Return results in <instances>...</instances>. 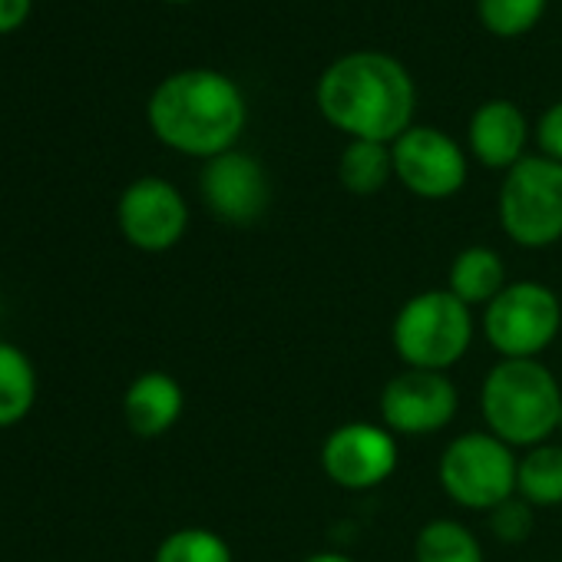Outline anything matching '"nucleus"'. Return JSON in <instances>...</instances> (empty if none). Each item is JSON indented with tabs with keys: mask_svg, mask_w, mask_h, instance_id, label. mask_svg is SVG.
I'll return each mask as SVG.
<instances>
[{
	"mask_svg": "<svg viewBox=\"0 0 562 562\" xmlns=\"http://www.w3.org/2000/svg\"><path fill=\"white\" fill-rule=\"evenodd\" d=\"M486 345L509 361L542 358L562 338V302L546 281H509L483 308Z\"/></svg>",
	"mask_w": 562,
	"mask_h": 562,
	"instance_id": "nucleus-7",
	"label": "nucleus"
},
{
	"mask_svg": "<svg viewBox=\"0 0 562 562\" xmlns=\"http://www.w3.org/2000/svg\"><path fill=\"white\" fill-rule=\"evenodd\" d=\"M536 146L539 156L562 162V100H555L536 123Z\"/></svg>",
	"mask_w": 562,
	"mask_h": 562,
	"instance_id": "nucleus-23",
	"label": "nucleus"
},
{
	"mask_svg": "<svg viewBox=\"0 0 562 562\" xmlns=\"http://www.w3.org/2000/svg\"><path fill=\"white\" fill-rule=\"evenodd\" d=\"M37 401V374L31 358L11 345L0 341V427L21 424Z\"/></svg>",
	"mask_w": 562,
	"mask_h": 562,
	"instance_id": "nucleus-19",
	"label": "nucleus"
},
{
	"mask_svg": "<svg viewBox=\"0 0 562 562\" xmlns=\"http://www.w3.org/2000/svg\"><path fill=\"white\" fill-rule=\"evenodd\" d=\"M186 407L182 384L166 371L139 374L123 394V417L136 437H162L169 434Z\"/></svg>",
	"mask_w": 562,
	"mask_h": 562,
	"instance_id": "nucleus-14",
	"label": "nucleus"
},
{
	"mask_svg": "<svg viewBox=\"0 0 562 562\" xmlns=\"http://www.w3.org/2000/svg\"><path fill=\"white\" fill-rule=\"evenodd\" d=\"M549 8V0H476L480 24L503 41L529 34Z\"/></svg>",
	"mask_w": 562,
	"mask_h": 562,
	"instance_id": "nucleus-21",
	"label": "nucleus"
},
{
	"mask_svg": "<svg viewBox=\"0 0 562 562\" xmlns=\"http://www.w3.org/2000/svg\"><path fill=\"white\" fill-rule=\"evenodd\" d=\"M199 192L205 209L225 225H255L271 202L265 166L241 149H228L202 166Z\"/></svg>",
	"mask_w": 562,
	"mask_h": 562,
	"instance_id": "nucleus-12",
	"label": "nucleus"
},
{
	"mask_svg": "<svg viewBox=\"0 0 562 562\" xmlns=\"http://www.w3.org/2000/svg\"><path fill=\"white\" fill-rule=\"evenodd\" d=\"M532 526H536L532 506L526 499H519V496H513V499L499 503L496 509H490V529H493V536L499 542H509V546L526 542Z\"/></svg>",
	"mask_w": 562,
	"mask_h": 562,
	"instance_id": "nucleus-22",
	"label": "nucleus"
},
{
	"mask_svg": "<svg viewBox=\"0 0 562 562\" xmlns=\"http://www.w3.org/2000/svg\"><path fill=\"white\" fill-rule=\"evenodd\" d=\"M496 215L503 235L529 251L562 241V162L549 156H526L499 186Z\"/></svg>",
	"mask_w": 562,
	"mask_h": 562,
	"instance_id": "nucleus-5",
	"label": "nucleus"
},
{
	"mask_svg": "<svg viewBox=\"0 0 562 562\" xmlns=\"http://www.w3.org/2000/svg\"><path fill=\"white\" fill-rule=\"evenodd\" d=\"M480 414L486 430L513 450L549 443L562 427L559 378L539 358H499L480 384Z\"/></svg>",
	"mask_w": 562,
	"mask_h": 562,
	"instance_id": "nucleus-3",
	"label": "nucleus"
},
{
	"mask_svg": "<svg viewBox=\"0 0 562 562\" xmlns=\"http://www.w3.org/2000/svg\"><path fill=\"white\" fill-rule=\"evenodd\" d=\"M162 4H192V0H162Z\"/></svg>",
	"mask_w": 562,
	"mask_h": 562,
	"instance_id": "nucleus-26",
	"label": "nucleus"
},
{
	"mask_svg": "<svg viewBox=\"0 0 562 562\" xmlns=\"http://www.w3.org/2000/svg\"><path fill=\"white\" fill-rule=\"evenodd\" d=\"M146 120L162 146L209 162L238 149L248 126V103L232 77L212 67H189L169 74L153 90Z\"/></svg>",
	"mask_w": 562,
	"mask_h": 562,
	"instance_id": "nucleus-2",
	"label": "nucleus"
},
{
	"mask_svg": "<svg viewBox=\"0 0 562 562\" xmlns=\"http://www.w3.org/2000/svg\"><path fill=\"white\" fill-rule=\"evenodd\" d=\"M302 562H355L348 552H335V549H322V552H312L305 555Z\"/></svg>",
	"mask_w": 562,
	"mask_h": 562,
	"instance_id": "nucleus-25",
	"label": "nucleus"
},
{
	"mask_svg": "<svg viewBox=\"0 0 562 562\" xmlns=\"http://www.w3.org/2000/svg\"><path fill=\"white\" fill-rule=\"evenodd\" d=\"M381 424L394 437H434L443 434L457 411L460 391L443 371L404 368L381 391Z\"/></svg>",
	"mask_w": 562,
	"mask_h": 562,
	"instance_id": "nucleus-9",
	"label": "nucleus"
},
{
	"mask_svg": "<svg viewBox=\"0 0 562 562\" xmlns=\"http://www.w3.org/2000/svg\"><path fill=\"white\" fill-rule=\"evenodd\" d=\"M394 179V153L387 143L348 139L338 156V182L351 195H378Z\"/></svg>",
	"mask_w": 562,
	"mask_h": 562,
	"instance_id": "nucleus-17",
	"label": "nucleus"
},
{
	"mask_svg": "<svg viewBox=\"0 0 562 562\" xmlns=\"http://www.w3.org/2000/svg\"><path fill=\"white\" fill-rule=\"evenodd\" d=\"M397 463H401V447L384 424L348 420L338 424L322 443L325 476L348 493H364L387 483Z\"/></svg>",
	"mask_w": 562,
	"mask_h": 562,
	"instance_id": "nucleus-10",
	"label": "nucleus"
},
{
	"mask_svg": "<svg viewBox=\"0 0 562 562\" xmlns=\"http://www.w3.org/2000/svg\"><path fill=\"white\" fill-rule=\"evenodd\" d=\"M34 0H0V37H8L27 24Z\"/></svg>",
	"mask_w": 562,
	"mask_h": 562,
	"instance_id": "nucleus-24",
	"label": "nucleus"
},
{
	"mask_svg": "<svg viewBox=\"0 0 562 562\" xmlns=\"http://www.w3.org/2000/svg\"><path fill=\"white\" fill-rule=\"evenodd\" d=\"M153 562H235V559H232V546L215 529L182 526L159 542Z\"/></svg>",
	"mask_w": 562,
	"mask_h": 562,
	"instance_id": "nucleus-20",
	"label": "nucleus"
},
{
	"mask_svg": "<svg viewBox=\"0 0 562 562\" xmlns=\"http://www.w3.org/2000/svg\"><path fill=\"white\" fill-rule=\"evenodd\" d=\"M559 430H562V427H559Z\"/></svg>",
	"mask_w": 562,
	"mask_h": 562,
	"instance_id": "nucleus-27",
	"label": "nucleus"
},
{
	"mask_svg": "<svg viewBox=\"0 0 562 562\" xmlns=\"http://www.w3.org/2000/svg\"><path fill=\"white\" fill-rule=\"evenodd\" d=\"M476 338L473 308L450 289H430L411 295L391 322V348L404 368L450 371L457 368Z\"/></svg>",
	"mask_w": 562,
	"mask_h": 562,
	"instance_id": "nucleus-4",
	"label": "nucleus"
},
{
	"mask_svg": "<svg viewBox=\"0 0 562 562\" xmlns=\"http://www.w3.org/2000/svg\"><path fill=\"white\" fill-rule=\"evenodd\" d=\"M116 222L133 248L159 255L182 241L189 228V205L169 179L143 176L123 189Z\"/></svg>",
	"mask_w": 562,
	"mask_h": 562,
	"instance_id": "nucleus-11",
	"label": "nucleus"
},
{
	"mask_svg": "<svg viewBox=\"0 0 562 562\" xmlns=\"http://www.w3.org/2000/svg\"><path fill=\"white\" fill-rule=\"evenodd\" d=\"M509 285L506 261L490 245H467L453 255L447 271V289L470 308H486Z\"/></svg>",
	"mask_w": 562,
	"mask_h": 562,
	"instance_id": "nucleus-15",
	"label": "nucleus"
},
{
	"mask_svg": "<svg viewBox=\"0 0 562 562\" xmlns=\"http://www.w3.org/2000/svg\"><path fill=\"white\" fill-rule=\"evenodd\" d=\"M318 113L348 139L394 143L414 126L417 87L411 70L378 50L338 57L318 80Z\"/></svg>",
	"mask_w": 562,
	"mask_h": 562,
	"instance_id": "nucleus-1",
	"label": "nucleus"
},
{
	"mask_svg": "<svg viewBox=\"0 0 562 562\" xmlns=\"http://www.w3.org/2000/svg\"><path fill=\"white\" fill-rule=\"evenodd\" d=\"M516 496L532 509L562 506V443H539L522 450L516 470Z\"/></svg>",
	"mask_w": 562,
	"mask_h": 562,
	"instance_id": "nucleus-16",
	"label": "nucleus"
},
{
	"mask_svg": "<svg viewBox=\"0 0 562 562\" xmlns=\"http://www.w3.org/2000/svg\"><path fill=\"white\" fill-rule=\"evenodd\" d=\"M516 470L519 457L509 443L490 430H467L443 447L437 480L457 506L490 513L516 496Z\"/></svg>",
	"mask_w": 562,
	"mask_h": 562,
	"instance_id": "nucleus-6",
	"label": "nucleus"
},
{
	"mask_svg": "<svg viewBox=\"0 0 562 562\" xmlns=\"http://www.w3.org/2000/svg\"><path fill=\"white\" fill-rule=\"evenodd\" d=\"M414 562H483V546L460 519L437 516L417 529Z\"/></svg>",
	"mask_w": 562,
	"mask_h": 562,
	"instance_id": "nucleus-18",
	"label": "nucleus"
},
{
	"mask_svg": "<svg viewBox=\"0 0 562 562\" xmlns=\"http://www.w3.org/2000/svg\"><path fill=\"white\" fill-rule=\"evenodd\" d=\"M467 146L480 166L509 172L529 156V120L509 100H486L473 110L467 123Z\"/></svg>",
	"mask_w": 562,
	"mask_h": 562,
	"instance_id": "nucleus-13",
	"label": "nucleus"
},
{
	"mask_svg": "<svg viewBox=\"0 0 562 562\" xmlns=\"http://www.w3.org/2000/svg\"><path fill=\"white\" fill-rule=\"evenodd\" d=\"M394 179L417 199L443 202L453 199L470 176L463 146L437 126H411L391 143Z\"/></svg>",
	"mask_w": 562,
	"mask_h": 562,
	"instance_id": "nucleus-8",
	"label": "nucleus"
}]
</instances>
